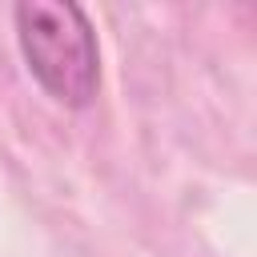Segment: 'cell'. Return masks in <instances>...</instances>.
I'll list each match as a JSON object with an SVG mask.
<instances>
[{
    "instance_id": "6da1fadb",
    "label": "cell",
    "mask_w": 257,
    "mask_h": 257,
    "mask_svg": "<svg viewBox=\"0 0 257 257\" xmlns=\"http://www.w3.org/2000/svg\"><path fill=\"white\" fill-rule=\"evenodd\" d=\"M16 36L28 72L48 96L68 108H84L100 84L96 32L72 0H24L16 4Z\"/></svg>"
}]
</instances>
